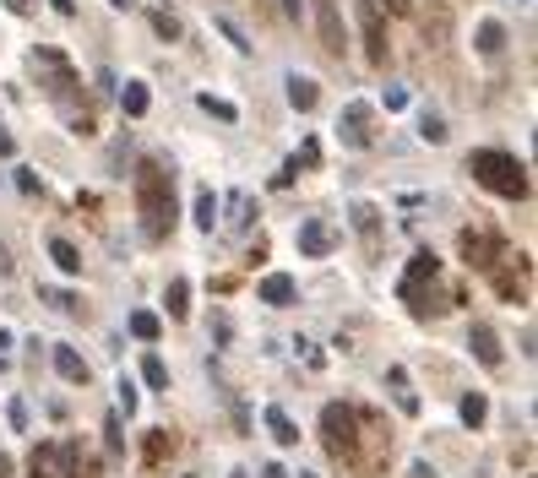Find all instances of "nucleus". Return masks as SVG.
Returning <instances> with one entry per match:
<instances>
[{"label": "nucleus", "mask_w": 538, "mask_h": 478, "mask_svg": "<svg viewBox=\"0 0 538 478\" xmlns=\"http://www.w3.org/2000/svg\"><path fill=\"white\" fill-rule=\"evenodd\" d=\"M120 407H125V414H137V386H130V381H120Z\"/></svg>", "instance_id": "32"}, {"label": "nucleus", "mask_w": 538, "mask_h": 478, "mask_svg": "<svg viewBox=\"0 0 538 478\" xmlns=\"http://www.w3.org/2000/svg\"><path fill=\"white\" fill-rule=\"evenodd\" d=\"M169 446H174V440H164V430H153V440H147V457H153V462H158V457H164V451H169Z\"/></svg>", "instance_id": "34"}, {"label": "nucleus", "mask_w": 538, "mask_h": 478, "mask_svg": "<svg viewBox=\"0 0 538 478\" xmlns=\"http://www.w3.org/2000/svg\"><path fill=\"white\" fill-rule=\"evenodd\" d=\"M153 28H158V38H169V44H174V38H180V33H185V28H180V17H174V12H153Z\"/></svg>", "instance_id": "30"}, {"label": "nucleus", "mask_w": 538, "mask_h": 478, "mask_svg": "<svg viewBox=\"0 0 538 478\" xmlns=\"http://www.w3.org/2000/svg\"><path fill=\"white\" fill-rule=\"evenodd\" d=\"M261 305H294V294H299V283L289 278V272H266V278H261Z\"/></svg>", "instance_id": "10"}, {"label": "nucleus", "mask_w": 538, "mask_h": 478, "mask_svg": "<svg viewBox=\"0 0 538 478\" xmlns=\"http://www.w3.org/2000/svg\"><path fill=\"white\" fill-rule=\"evenodd\" d=\"M234 478H245V473H234Z\"/></svg>", "instance_id": "48"}, {"label": "nucleus", "mask_w": 538, "mask_h": 478, "mask_svg": "<svg viewBox=\"0 0 538 478\" xmlns=\"http://www.w3.org/2000/svg\"><path fill=\"white\" fill-rule=\"evenodd\" d=\"M49 261L65 272V278H77V272H82V250H77L71 239H65V234H55V239H49Z\"/></svg>", "instance_id": "13"}, {"label": "nucleus", "mask_w": 538, "mask_h": 478, "mask_svg": "<svg viewBox=\"0 0 538 478\" xmlns=\"http://www.w3.org/2000/svg\"><path fill=\"white\" fill-rule=\"evenodd\" d=\"M55 370H60V381H71V386H88V359L77 354V348H55Z\"/></svg>", "instance_id": "11"}, {"label": "nucleus", "mask_w": 538, "mask_h": 478, "mask_svg": "<svg viewBox=\"0 0 538 478\" xmlns=\"http://www.w3.org/2000/svg\"><path fill=\"white\" fill-rule=\"evenodd\" d=\"M55 12L60 17H77V0H55Z\"/></svg>", "instance_id": "43"}, {"label": "nucleus", "mask_w": 538, "mask_h": 478, "mask_svg": "<svg viewBox=\"0 0 538 478\" xmlns=\"http://www.w3.org/2000/svg\"><path fill=\"white\" fill-rule=\"evenodd\" d=\"M467 174H474L484 190L506 196V201H522L527 196V164L500 153V147H479V153H467Z\"/></svg>", "instance_id": "2"}, {"label": "nucleus", "mask_w": 538, "mask_h": 478, "mask_svg": "<svg viewBox=\"0 0 538 478\" xmlns=\"http://www.w3.org/2000/svg\"><path fill=\"white\" fill-rule=\"evenodd\" d=\"M381 104H386V109H391V114H397V109H402V104H408V93H402V88H386V98H381Z\"/></svg>", "instance_id": "36"}, {"label": "nucleus", "mask_w": 538, "mask_h": 478, "mask_svg": "<svg viewBox=\"0 0 538 478\" xmlns=\"http://www.w3.org/2000/svg\"><path fill=\"white\" fill-rule=\"evenodd\" d=\"M0 278H12V256H6V245H0Z\"/></svg>", "instance_id": "45"}, {"label": "nucleus", "mask_w": 538, "mask_h": 478, "mask_svg": "<svg viewBox=\"0 0 538 478\" xmlns=\"http://www.w3.org/2000/svg\"><path fill=\"white\" fill-rule=\"evenodd\" d=\"M17 190L33 196V190H38V174H33V169H17Z\"/></svg>", "instance_id": "33"}, {"label": "nucleus", "mask_w": 538, "mask_h": 478, "mask_svg": "<svg viewBox=\"0 0 538 478\" xmlns=\"http://www.w3.org/2000/svg\"><path fill=\"white\" fill-rule=\"evenodd\" d=\"M299 478H321V473H299Z\"/></svg>", "instance_id": "47"}, {"label": "nucleus", "mask_w": 538, "mask_h": 478, "mask_svg": "<svg viewBox=\"0 0 538 478\" xmlns=\"http://www.w3.org/2000/svg\"><path fill=\"white\" fill-rule=\"evenodd\" d=\"M467 348H474V359L484 365V370H500L506 365V348H500V337H495V326H474V331H467Z\"/></svg>", "instance_id": "8"}, {"label": "nucleus", "mask_w": 538, "mask_h": 478, "mask_svg": "<svg viewBox=\"0 0 538 478\" xmlns=\"http://www.w3.org/2000/svg\"><path fill=\"white\" fill-rule=\"evenodd\" d=\"M500 49H506V28H500V22H479V55L495 60Z\"/></svg>", "instance_id": "23"}, {"label": "nucleus", "mask_w": 538, "mask_h": 478, "mask_svg": "<svg viewBox=\"0 0 538 478\" xmlns=\"http://www.w3.org/2000/svg\"><path fill=\"white\" fill-rule=\"evenodd\" d=\"M6 12H12V17H28V12H33V0H6Z\"/></svg>", "instance_id": "42"}, {"label": "nucleus", "mask_w": 538, "mask_h": 478, "mask_svg": "<svg viewBox=\"0 0 538 478\" xmlns=\"http://www.w3.org/2000/svg\"><path fill=\"white\" fill-rule=\"evenodd\" d=\"M354 229L365 234V245H375V234H381V213L370 207V201H354Z\"/></svg>", "instance_id": "21"}, {"label": "nucleus", "mask_w": 538, "mask_h": 478, "mask_svg": "<svg viewBox=\"0 0 538 478\" xmlns=\"http://www.w3.org/2000/svg\"><path fill=\"white\" fill-rule=\"evenodd\" d=\"M365 125H370V104H359V98H354V104L343 109V136H349L354 147H365V142H370V130H365Z\"/></svg>", "instance_id": "12"}, {"label": "nucleus", "mask_w": 538, "mask_h": 478, "mask_svg": "<svg viewBox=\"0 0 538 478\" xmlns=\"http://www.w3.org/2000/svg\"><path fill=\"white\" fill-rule=\"evenodd\" d=\"M147 104H153V98H147V82H125V88H120V109H125L130 120H142Z\"/></svg>", "instance_id": "18"}, {"label": "nucleus", "mask_w": 538, "mask_h": 478, "mask_svg": "<svg viewBox=\"0 0 538 478\" xmlns=\"http://www.w3.org/2000/svg\"><path fill=\"white\" fill-rule=\"evenodd\" d=\"M332 245H338V229H332L326 218H310V223H299V256L321 261V256H332Z\"/></svg>", "instance_id": "6"}, {"label": "nucleus", "mask_w": 538, "mask_h": 478, "mask_svg": "<svg viewBox=\"0 0 538 478\" xmlns=\"http://www.w3.org/2000/svg\"><path fill=\"white\" fill-rule=\"evenodd\" d=\"M261 419H266V430H273V440H278V446H299V424L283 414V407H266Z\"/></svg>", "instance_id": "16"}, {"label": "nucleus", "mask_w": 538, "mask_h": 478, "mask_svg": "<svg viewBox=\"0 0 538 478\" xmlns=\"http://www.w3.org/2000/svg\"><path fill=\"white\" fill-rule=\"evenodd\" d=\"M12 365V331H0V370Z\"/></svg>", "instance_id": "40"}, {"label": "nucleus", "mask_w": 538, "mask_h": 478, "mask_svg": "<svg viewBox=\"0 0 538 478\" xmlns=\"http://www.w3.org/2000/svg\"><path fill=\"white\" fill-rule=\"evenodd\" d=\"M213 28H218V33H223V38H229L240 55H250V38H245V28H240L234 17H213Z\"/></svg>", "instance_id": "25"}, {"label": "nucleus", "mask_w": 538, "mask_h": 478, "mask_svg": "<svg viewBox=\"0 0 538 478\" xmlns=\"http://www.w3.org/2000/svg\"><path fill=\"white\" fill-rule=\"evenodd\" d=\"M6 419H12V430H28V407H22V402H12V407H6Z\"/></svg>", "instance_id": "35"}, {"label": "nucleus", "mask_w": 538, "mask_h": 478, "mask_svg": "<svg viewBox=\"0 0 538 478\" xmlns=\"http://www.w3.org/2000/svg\"><path fill=\"white\" fill-rule=\"evenodd\" d=\"M261 478H289V473H283L278 462H266V467H261Z\"/></svg>", "instance_id": "44"}, {"label": "nucleus", "mask_w": 538, "mask_h": 478, "mask_svg": "<svg viewBox=\"0 0 538 478\" xmlns=\"http://www.w3.org/2000/svg\"><path fill=\"white\" fill-rule=\"evenodd\" d=\"M137 213H142V229L147 239H164L174 229V180L164 174V164H142L137 169Z\"/></svg>", "instance_id": "1"}, {"label": "nucleus", "mask_w": 538, "mask_h": 478, "mask_svg": "<svg viewBox=\"0 0 538 478\" xmlns=\"http://www.w3.org/2000/svg\"><path fill=\"white\" fill-rule=\"evenodd\" d=\"M0 478H12V457L6 451H0Z\"/></svg>", "instance_id": "46"}, {"label": "nucleus", "mask_w": 538, "mask_h": 478, "mask_svg": "<svg viewBox=\"0 0 538 478\" xmlns=\"http://www.w3.org/2000/svg\"><path fill=\"white\" fill-rule=\"evenodd\" d=\"M77 462H82L77 440H44V446L33 451L28 473H33V478H77Z\"/></svg>", "instance_id": "4"}, {"label": "nucleus", "mask_w": 538, "mask_h": 478, "mask_svg": "<svg viewBox=\"0 0 538 478\" xmlns=\"http://www.w3.org/2000/svg\"><path fill=\"white\" fill-rule=\"evenodd\" d=\"M435 272H441L435 250H419V256H414V266H408V278H402V294H408L414 283H425V278H435Z\"/></svg>", "instance_id": "20"}, {"label": "nucleus", "mask_w": 538, "mask_h": 478, "mask_svg": "<svg viewBox=\"0 0 538 478\" xmlns=\"http://www.w3.org/2000/svg\"><path fill=\"white\" fill-rule=\"evenodd\" d=\"M359 22H365V55H370L375 65H386V28H381L375 0H359Z\"/></svg>", "instance_id": "9"}, {"label": "nucleus", "mask_w": 538, "mask_h": 478, "mask_svg": "<svg viewBox=\"0 0 538 478\" xmlns=\"http://www.w3.org/2000/svg\"><path fill=\"white\" fill-rule=\"evenodd\" d=\"M164 305H169V315H174V321H185V315H190V283H185V278H169Z\"/></svg>", "instance_id": "19"}, {"label": "nucleus", "mask_w": 538, "mask_h": 478, "mask_svg": "<svg viewBox=\"0 0 538 478\" xmlns=\"http://www.w3.org/2000/svg\"><path fill=\"white\" fill-rule=\"evenodd\" d=\"M196 223L213 234V223H218V196H213V190H201V196H196Z\"/></svg>", "instance_id": "27"}, {"label": "nucleus", "mask_w": 538, "mask_h": 478, "mask_svg": "<svg viewBox=\"0 0 538 478\" xmlns=\"http://www.w3.org/2000/svg\"><path fill=\"white\" fill-rule=\"evenodd\" d=\"M321 440H326V451L332 457H359V414L354 407H343V402H326L321 407Z\"/></svg>", "instance_id": "3"}, {"label": "nucleus", "mask_w": 538, "mask_h": 478, "mask_svg": "<svg viewBox=\"0 0 538 478\" xmlns=\"http://www.w3.org/2000/svg\"><path fill=\"white\" fill-rule=\"evenodd\" d=\"M386 12H391V17H408V12H414V0H386Z\"/></svg>", "instance_id": "41"}, {"label": "nucleus", "mask_w": 538, "mask_h": 478, "mask_svg": "<svg viewBox=\"0 0 538 478\" xmlns=\"http://www.w3.org/2000/svg\"><path fill=\"white\" fill-rule=\"evenodd\" d=\"M495 256H500V239L495 234H484V229H462V261L467 266H495Z\"/></svg>", "instance_id": "7"}, {"label": "nucleus", "mask_w": 538, "mask_h": 478, "mask_svg": "<svg viewBox=\"0 0 538 478\" xmlns=\"http://www.w3.org/2000/svg\"><path fill=\"white\" fill-rule=\"evenodd\" d=\"M495 289H500V299H522V283H517V278H500Z\"/></svg>", "instance_id": "37"}, {"label": "nucleus", "mask_w": 538, "mask_h": 478, "mask_svg": "<svg viewBox=\"0 0 538 478\" xmlns=\"http://www.w3.org/2000/svg\"><path fill=\"white\" fill-rule=\"evenodd\" d=\"M315 33H321V49H326V55H343V49H349L338 0H315Z\"/></svg>", "instance_id": "5"}, {"label": "nucleus", "mask_w": 538, "mask_h": 478, "mask_svg": "<svg viewBox=\"0 0 538 478\" xmlns=\"http://www.w3.org/2000/svg\"><path fill=\"white\" fill-rule=\"evenodd\" d=\"M457 414H462V424H467V430H479V424L490 419V397H484V391H467V397L457 402Z\"/></svg>", "instance_id": "17"}, {"label": "nucleus", "mask_w": 538, "mask_h": 478, "mask_svg": "<svg viewBox=\"0 0 538 478\" xmlns=\"http://www.w3.org/2000/svg\"><path fill=\"white\" fill-rule=\"evenodd\" d=\"M419 136H425V142H435V147H441L451 130H446V120H441V114H425V120H419Z\"/></svg>", "instance_id": "28"}, {"label": "nucleus", "mask_w": 538, "mask_h": 478, "mask_svg": "<svg viewBox=\"0 0 538 478\" xmlns=\"http://www.w3.org/2000/svg\"><path fill=\"white\" fill-rule=\"evenodd\" d=\"M386 386H391V397H397V407H402V414H419V397H414V386H408V370H402V365H391V370H386Z\"/></svg>", "instance_id": "15"}, {"label": "nucleus", "mask_w": 538, "mask_h": 478, "mask_svg": "<svg viewBox=\"0 0 538 478\" xmlns=\"http://www.w3.org/2000/svg\"><path fill=\"white\" fill-rule=\"evenodd\" d=\"M289 104H294L299 114H310V109L321 104V88H315V77H299V71H294V77H289Z\"/></svg>", "instance_id": "14"}, {"label": "nucleus", "mask_w": 538, "mask_h": 478, "mask_svg": "<svg viewBox=\"0 0 538 478\" xmlns=\"http://www.w3.org/2000/svg\"><path fill=\"white\" fill-rule=\"evenodd\" d=\"M38 299H49L55 310H77V299H71V294H65V289H38Z\"/></svg>", "instance_id": "31"}, {"label": "nucleus", "mask_w": 538, "mask_h": 478, "mask_svg": "<svg viewBox=\"0 0 538 478\" xmlns=\"http://www.w3.org/2000/svg\"><path fill=\"white\" fill-rule=\"evenodd\" d=\"M229 213H234V218H229V229H234V234H245V229H250V196H245V190H234V196H229Z\"/></svg>", "instance_id": "24"}, {"label": "nucleus", "mask_w": 538, "mask_h": 478, "mask_svg": "<svg viewBox=\"0 0 538 478\" xmlns=\"http://www.w3.org/2000/svg\"><path fill=\"white\" fill-rule=\"evenodd\" d=\"M196 104H201V109H207V114H218V120H240V109H234L229 98H213V93H201Z\"/></svg>", "instance_id": "29"}, {"label": "nucleus", "mask_w": 538, "mask_h": 478, "mask_svg": "<svg viewBox=\"0 0 538 478\" xmlns=\"http://www.w3.org/2000/svg\"><path fill=\"white\" fill-rule=\"evenodd\" d=\"M278 6H283V17H289V22H299V12H305V0H278Z\"/></svg>", "instance_id": "39"}, {"label": "nucleus", "mask_w": 538, "mask_h": 478, "mask_svg": "<svg viewBox=\"0 0 538 478\" xmlns=\"http://www.w3.org/2000/svg\"><path fill=\"white\" fill-rule=\"evenodd\" d=\"M142 381H147L153 391H164V386H169V365H164L158 354H147V359H142Z\"/></svg>", "instance_id": "26"}, {"label": "nucleus", "mask_w": 538, "mask_h": 478, "mask_svg": "<svg viewBox=\"0 0 538 478\" xmlns=\"http://www.w3.org/2000/svg\"><path fill=\"white\" fill-rule=\"evenodd\" d=\"M0 158H17V136L12 130H0Z\"/></svg>", "instance_id": "38"}, {"label": "nucleus", "mask_w": 538, "mask_h": 478, "mask_svg": "<svg viewBox=\"0 0 538 478\" xmlns=\"http://www.w3.org/2000/svg\"><path fill=\"white\" fill-rule=\"evenodd\" d=\"M158 331H164V321H158L153 310H137V315H130V337H142V343H158Z\"/></svg>", "instance_id": "22"}]
</instances>
